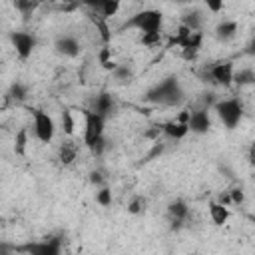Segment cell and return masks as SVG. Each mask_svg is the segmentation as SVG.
Here are the masks:
<instances>
[{"mask_svg":"<svg viewBox=\"0 0 255 255\" xmlns=\"http://www.w3.org/2000/svg\"><path fill=\"white\" fill-rule=\"evenodd\" d=\"M62 129L66 135H72L74 133V118H72V112L70 110H62Z\"/></svg>","mask_w":255,"mask_h":255,"instance_id":"cell-28","label":"cell"},{"mask_svg":"<svg viewBox=\"0 0 255 255\" xmlns=\"http://www.w3.org/2000/svg\"><path fill=\"white\" fill-rule=\"evenodd\" d=\"M76 157H78V145H76V143L64 141V143L58 147V159H60V163L70 165V163H74Z\"/></svg>","mask_w":255,"mask_h":255,"instance_id":"cell-17","label":"cell"},{"mask_svg":"<svg viewBox=\"0 0 255 255\" xmlns=\"http://www.w3.org/2000/svg\"><path fill=\"white\" fill-rule=\"evenodd\" d=\"M217 118L221 120V124L227 129H233L239 126L241 118H243V104L237 98H225V100H217L213 106Z\"/></svg>","mask_w":255,"mask_h":255,"instance_id":"cell-3","label":"cell"},{"mask_svg":"<svg viewBox=\"0 0 255 255\" xmlns=\"http://www.w3.org/2000/svg\"><path fill=\"white\" fill-rule=\"evenodd\" d=\"M187 217H189V207L183 199H175L167 205V219L171 223V229H175V231L181 229Z\"/></svg>","mask_w":255,"mask_h":255,"instance_id":"cell-8","label":"cell"},{"mask_svg":"<svg viewBox=\"0 0 255 255\" xmlns=\"http://www.w3.org/2000/svg\"><path fill=\"white\" fill-rule=\"evenodd\" d=\"M201 2H203V4L207 6V10L213 12V14H219V12L223 10V4H225L223 0H201Z\"/></svg>","mask_w":255,"mask_h":255,"instance_id":"cell-31","label":"cell"},{"mask_svg":"<svg viewBox=\"0 0 255 255\" xmlns=\"http://www.w3.org/2000/svg\"><path fill=\"white\" fill-rule=\"evenodd\" d=\"M131 76H133V72H131L129 66H116V70L112 72V78L118 84H128L131 80Z\"/></svg>","mask_w":255,"mask_h":255,"instance_id":"cell-21","label":"cell"},{"mask_svg":"<svg viewBox=\"0 0 255 255\" xmlns=\"http://www.w3.org/2000/svg\"><path fill=\"white\" fill-rule=\"evenodd\" d=\"M10 42L18 54L20 60H28L36 48V36L30 32H12L10 34Z\"/></svg>","mask_w":255,"mask_h":255,"instance_id":"cell-7","label":"cell"},{"mask_svg":"<svg viewBox=\"0 0 255 255\" xmlns=\"http://www.w3.org/2000/svg\"><path fill=\"white\" fill-rule=\"evenodd\" d=\"M96 203H100L102 207H110L112 205V189L106 187V185L98 187V191H96Z\"/></svg>","mask_w":255,"mask_h":255,"instance_id":"cell-23","label":"cell"},{"mask_svg":"<svg viewBox=\"0 0 255 255\" xmlns=\"http://www.w3.org/2000/svg\"><path fill=\"white\" fill-rule=\"evenodd\" d=\"M84 120H86V128H84V143L92 145L94 141H98L100 137H104V128H106V118L100 116L94 110H86L84 112Z\"/></svg>","mask_w":255,"mask_h":255,"instance_id":"cell-5","label":"cell"},{"mask_svg":"<svg viewBox=\"0 0 255 255\" xmlns=\"http://www.w3.org/2000/svg\"><path fill=\"white\" fill-rule=\"evenodd\" d=\"M141 44L147 46V48H157V46H161V34L159 32L141 34Z\"/></svg>","mask_w":255,"mask_h":255,"instance_id":"cell-27","label":"cell"},{"mask_svg":"<svg viewBox=\"0 0 255 255\" xmlns=\"http://www.w3.org/2000/svg\"><path fill=\"white\" fill-rule=\"evenodd\" d=\"M211 129V116H209V110H195L191 112V118H189V131L193 133H207Z\"/></svg>","mask_w":255,"mask_h":255,"instance_id":"cell-9","label":"cell"},{"mask_svg":"<svg viewBox=\"0 0 255 255\" xmlns=\"http://www.w3.org/2000/svg\"><path fill=\"white\" fill-rule=\"evenodd\" d=\"M66 2H74V0H66Z\"/></svg>","mask_w":255,"mask_h":255,"instance_id":"cell-38","label":"cell"},{"mask_svg":"<svg viewBox=\"0 0 255 255\" xmlns=\"http://www.w3.org/2000/svg\"><path fill=\"white\" fill-rule=\"evenodd\" d=\"M26 96H28V90H26V86L24 84H20V82H16V84H12L10 86V90H8V98L10 100H14V102H24L26 100Z\"/></svg>","mask_w":255,"mask_h":255,"instance_id":"cell-22","label":"cell"},{"mask_svg":"<svg viewBox=\"0 0 255 255\" xmlns=\"http://www.w3.org/2000/svg\"><path fill=\"white\" fill-rule=\"evenodd\" d=\"M233 84L237 86H253L255 84V70L251 68H241L233 76Z\"/></svg>","mask_w":255,"mask_h":255,"instance_id":"cell-19","label":"cell"},{"mask_svg":"<svg viewBox=\"0 0 255 255\" xmlns=\"http://www.w3.org/2000/svg\"><path fill=\"white\" fill-rule=\"evenodd\" d=\"M247 161L251 163V165H255V141L249 145V149H247Z\"/></svg>","mask_w":255,"mask_h":255,"instance_id":"cell-35","label":"cell"},{"mask_svg":"<svg viewBox=\"0 0 255 255\" xmlns=\"http://www.w3.org/2000/svg\"><path fill=\"white\" fill-rule=\"evenodd\" d=\"M203 44V34L201 32H191L183 42H181V54L185 60H195L197 58V52Z\"/></svg>","mask_w":255,"mask_h":255,"instance_id":"cell-10","label":"cell"},{"mask_svg":"<svg viewBox=\"0 0 255 255\" xmlns=\"http://www.w3.org/2000/svg\"><path fill=\"white\" fill-rule=\"evenodd\" d=\"M249 219H251V221H253V223H255V215H249Z\"/></svg>","mask_w":255,"mask_h":255,"instance_id":"cell-37","label":"cell"},{"mask_svg":"<svg viewBox=\"0 0 255 255\" xmlns=\"http://www.w3.org/2000/svg\"><path fill=\"white\" fill-rule=\"evenodd\" d=\"M106 181V177L102 175V171H90V183L96 185V187H102Z\"/></svg>","mask_w":255,"mask_h":255,"instance_id":"cell-33","label":"cell"},{"mask_svg":"<svg viewBox=\"0 0 255 255\" xmlns=\"http://www.w3.org/2000/svg\"><path fill=\"white\" fill-rule=\"evenodd\" d=\"M181 24L191 28L193 32H201V26H203V18L199 16V12H185L181 16Z\"/></svg>","mask_w":255,"mask_h":255,"instance_id":"cell-20","label":"cell"},{"mask_svg":"<svg viewBox=\"0 0 255 255\" xmlns=\"http://www.w3.org/2000/svg\"><path fill=\"white\" fill-rule=\"evenodd\" d=\"M40 2H42V0H14V6H16V10L22 14V18L26 20V18H30V16L36 12V8L40 6Z\"/></svg>","mask_w":255,"mask_h":255,"instance_id":"cell-18","label":"cell"},{"mask_svg":"<svg viewBox=\"0 0 255 255\" xmlns=\"http://www.w3.org/2000/svg\"><path fill=\"white\" fill-rule=\"evenodd\" d=\"M161 24H163V14L159 10L147 8L133 14L129 20H126L122 24V30H137L141 34H149V32H159Z\"/></svg>","mask_w":255,"mask_h":255,"instance_id":"cell-2","label":"cell"},{"mask_svg":"<svg viewBox=\"0 0 255 255\" xmlns=\"http://www.w3.org/2000/svg\"><path fill=\"white\" fill-rule=\"evenodd\" d=\"M106 0H80V4H84L86 8H90V10H100L102 8V4H104Z\"/></svg>","mask_w":255,"mask_h":255,"instance_id":"cell-34","label":"cell"},{"mask_svg":"<svg viewBox=\"0 0 255 255\" xmlns=\"http://www.w3.org/2000/svg\"><path fill=\"white\" fill-rule=\"evenodd\" d=\"M233 76H235V68L231 62H217V64H211L209 68H205L201 72V78L205 82H211V84H217V86H231L233 84Z\"/></svg>","mask_w":255,"mask_h":255,"instance_id":"cell-4","label":"cell"},{"mask_svg":"<svg viewBox=\"0 0 255 255\" xmlns=\"http://www.w3.org/2000/svg\"><path fill=\"white\" fill-rule=\"evenodd\" d=\"M245 54H249V56H255V32H253V38H251V42L247 44V48H245Z\"/></svg>","mask_w":255,"mask_h":255,"instance_id":"cell-36","label":"cell"},{"mask_svg":"<svg viewBox=\"0 0 255 255\" xmlns=\"http://www.w3.org/2000/svg\"><path fill=\"white\" fill-rule=\"evenodd\" d=\"M145 102L157 104V106H165V108H175L179 104L185 102V92L181 88V84L177 82L175 76H169L165 80H161L159 84H155L151 90H147V94L143 96Z\"/></svg>","mask_w":255,"mask_h":255,"instance_id":"cell-1","label":"cell"},{"mask_svg":"<svg viewBox=\"0 0 255 255\" xmlns=\"http://www.w3.org/2000/svg\"><path fill=\"white\" fill-rule=\"evenodd\" d=\"M32 116H34V133H36L38 141L50 143L56 133V124H54L52 116L46 114L44 110H34Z\"/></svg>","mask_w":255,"mask_h":255,"instance_id":"cell-6","label":"cell"},{"mask_svg":"<svg viewBox=\"0 0 255 255\" xmlns=\"http://www.w3.org/2000/svg\"><path fill=\"white\" fill-rule=\"evenodd\" d=\"M54 48H56V52L60 54V56H66V58H76L78 54H80V42L74 38V36H60L58 40H56V44H54Z\"/></svg>","mask_w":255,"mask_h":255,"instance_id":"cell-11","label":"cell"},{"mask_svg":"<svg viewBox=\"0 0 255 255\" xmlns=\"http://www.w3.org/2000/svg\"><path fill=\"white\" fill-rule=\"evenodd\" d=\"M143 211H145V197H141V195L131 197V201L128 203V213L139 215V213H143Z\"/></svg>","mask_w":255,"mask_h":255,"instance_id":"cell-24","label":"cell"},{"mask_svg":"<svg viewBox=\"0 0 255 255\" xmlns=\"http://www.w3.org/2000/svg\"><path fill=\"white\" fill-rule=\"evenodd\" d=\"M237 30L239 28H237V22L235 20H223L215 28V38L219 42H229V40H233L237 36Z\"/></svg>","mask_w":255,"mask_h":255,"instance_id":"cell-16","label":"cell"},{"mask_svg":"<svg viewBox=\"0 0 255 255\" xmlns=\"http://www.w3.org/2000/svg\"><path fill=\"white\" fill-rule=\"evenodd\" d=\"M92 110H94V112H98L100 116L108 118V116H110V114L116 110V102H114L112 94H108V92L98 94V96L92 100Z\"/></svg>","mask_w":255,"mask_h":255,"instance_id":"cell-14","label":"cell"},{"mask_svg":"<svg viewBox=\"0 0 255 255\" xmlns=\"http://www.w3.org/2000/svg\"><path fill=\"white\" fill-rule=\"evenodd\" d=\"M18 251H26V253H32V255H58L60 253V243L56 239H46V241H40V243H34V245L20 247Z\"/></svg>","mask_w":255,"mask_h":255,"instance_id":"cell-12","label":"cell"},{"mask_svg":"<svg viewBox=\"0 0 255 255\" xmlns=\"http://www.w3.org/2000/svg\"><path fill=\"white\" fill-rule=\"evenodd\" d=\"M207 209H209V217H211V221L215 225H225L227 223V219H229V207L223 205L219 199L217 201H209Z\"/></svg>","mask_w":255,"mask_h":255,"instance_id":"cell-15","label":"cell"},{"mask_svg":"<svg viewBox=\"0 0 255 255\" xmlns=\"http://www.w3.org/2000/svg\"><path fill=\"white\" fill-rule=\"evenodd\" d=\"M88 149H90V153H92L94 157H100V155L104 153V149H106V139L100 137L98 141H94L92 145H88Z\"/></svg>","mask_w":255,"mask_h":255,"instance_id":"cell-30","label":"cell"},{"mask_svg":"<svg viewBox=\"0 0 255 255\" xmlns=\"http://www.w3.org/2000/svg\"><path fill=\"white\" fill-rule=\"evenodd\" d=\"M229 195H231V201H233V205H241V203L245 201V193H243V189H239V187L231 189V191H229Z\"/></svg>","mask_w":255,"mask_h":255,"instance_id":"cell-32","label":"cell"},{"mask_svg":"<svg viewBox=\"0 0 255 255\" xmlns=\"http://www.w3.org/2000/svg\"><path fill=\"white\" fill-rule=\"evenodd\" d=\"M102 18H104V16H102ZM102 18H96V14H92L94 24L100 28V36H102V40H104V42H110V30H108V26H106V22H104Z\"/></svg>","mask_w":255,"mask_h":255,"instance_id":"cell-29","label":"cell"},{"mask_svg":"<svg viewBox=\"0 0 255 255\" xmlns=\"http://www.w3.org/2000/svg\"><path fill=\"white\" fill-rule=\"evenodd\" d=\"M26 145H28V133H26V129H20L16 133V139H14V151L18 155H24L26 153Z\"/></svg>","mask_w":255,"mask_h":255,"instance_id":"cell-25","label":"cell"},{"mask_svg":"<svg viewBox=\"0 0 255 255\" xmlns=\"http://www.w3.org/2000/svg\"><path fill=\"white\" fill-rule=\"evenodd\" d=\"M118 10H120V0H106V2L102 4V8H100V12H102V16H104V18L116 16V14H118Z\"/></svg>","mask_w":255,"mask_h":255,"instance_id":"cell-26","label":"cell"},{"mask_svg":"<svg viewBox=\"0 0 255 255\" xmlns=\"http://www.w3.org/2000/svg\"><path fill=\"white\" fill-rule=\"evenodd\" d=\"M161 131H163V135H167L169 139H175V141H177V139H183V137L189 133V124L177 122V120L173 118V120L161 124Z\"/></svg>","mask_w":255,"mask_h":255,"instance_id":"cell-13","label":"cell"}]
</instances>
